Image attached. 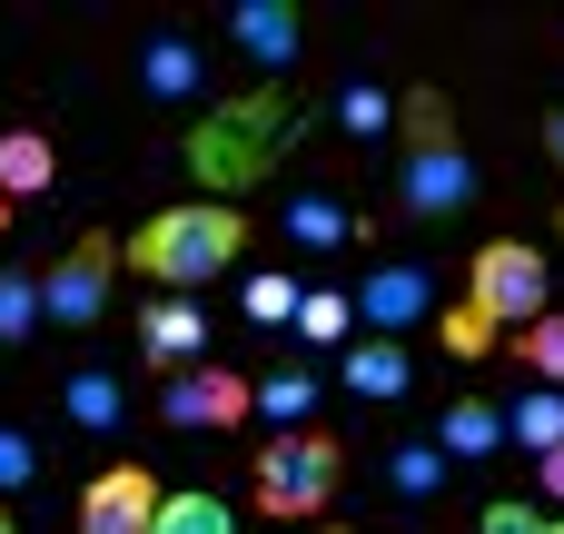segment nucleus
Masks as SVG:
<instances>
[{"instance_id":"9d476101","label":"nucleus","mask_w":564,"mask_h":534,"mask_svg":"<svg viewBox=\"0 0 564 534\" xmlns=\"http://www.w3.org/2000/svg\"><path fill=\"white\" fill-rule=\"evenodd\" d=\"M139 99H159V109L208 99V59H198V40H178V30L139 40Z\"/></svg>"},{"instance_id":"0eeeda50","label":"nucleus","mask_w":564,"mask_h":534,"mask_svg":"<svg viewBox=\"0 0 564 534\" xmlns=\"http://www.w3.org/2000/svg\"><path fill=\"white\" fill-rule=\"evenodd\" d=\"M159 416H169V426H248V416H258V386H248L238 367H208V357H198V367H178V377L159 386Z\"/></svg>"},{"instance_id":"b1692460","label":"nucleus","mask_w":564,"mask_h":534,"mask_svg":"<svg viewBox=\"0 0 564 534\" xmlns=\"http://www.w3.org/2000/svg\"><path fill=\"white\" fill-rule=\"evenodd\" d=\"M476 534H564V515L525 505V495H496V505H476Z\"/></svg>"},{"instance_id":"dca6fc26","label":"nucleus","mask_w":564,"mask_h":534,"mask_svg":"<svg viewBox=\"0 0 564 534\" xmlns=\"http://www.w3.org/2000/svg\"><path fill=\"white\" fill-rule=\"evenodd\" d=\"M258 416H268L278 436L317 426V377H307V367H268V377H258Z\"/></svg>"},{"instance_id":"f3484780","label":"nucleus","mask_w":564,"mask_h":534,"mask_svg":"<svg viewBox=\"0 0 564 534\" xmlns=\"http://www.w3.org/2000/svg\"><path fill=\"white\" fill-rule=\"evenodd\" d=\"M50 178H59V149H50L40 129H10V139H0V198H40Z\"/></svg>"},{"instance_id":"1a4fd4ad","label":"nucleus","mask_w":564,"mask_h":534,"mask_svg":"<svg viewBox=\"0 0 564 534\" xmlns=\"http://www.w3.org/2000/svg\"><path fill=\"white\" fill-rule=\"evenodd\" d=\"M357 317H367V337H406V327L436 317V277H426V268H377V277L357 287Z\"/></svg>"},{"instance_id":"7c9ffc66","label":"nucleus","mask_w":564,"mask_h":534,"mask_svg":"<svg viewBox=\"0 0 564 534\" xmlns=\"http://www.w3.org/2000/svg\"><path fill=\"white\" fill-rule=\"evenodd\" d=\"M545 159H555V178H564V109L545 119Z\"/></svg>"},{"instance_id":"4be33fe9","label":"nucleus","mask_w":564,"mask_h":534,"mask_svg":"<svg viewBox=\"0 0 564 534\" xmlns=\"http://www.w3.org/2000/svg\"><path fill=\"white\" fill-rule=\"evenodd\" d=\"M337 129H347V139H377V129H397V99H387L377 79H347V89H337Z\"/></svg>"},{"instance_id":"423d86ee","label":"nucleus","mask_w":564,"mask_h":534,"mask_svg":"<svg viewBox=\"0 0 564 534\" xmlns=\"http://www.w3.org/2000/svg\"><path fill=\"white\" fill-rule=\"evenodd\" d=\"M129 248L109 238V228H89V238H69V258L59 268H40V297H50V327H99V307H109V268H119Z\"/></svg>"},{"instance_id":"2eb2a0df","label":"nucleus","mask_w":564,"mask_h":534,"mask_svg":"<svg viewBox=\"0 0 564 534\" xmlns=\"http://www.w3.org/2000/svg\"><path fill=\"white\" fill-rule=\"evenodd\" d=\"M59 416H69L79 436H119V416H129V386H119L109 367H79V377L59 386Z\"/></svg>"},{"instance_id":"aec40b11","label":"nucleus","mask_w":564,"mask_h":534,"mask_svg":"<svg viewBox=\"0 0 564 534\" xmlns=\"http://www.w3.org/2000/svg\"><path fill=\"white\" fill-rule=\"evenodd\" d=\"M506 436H516L525 456H555V446H564V396H555V386H535L525 406H506Z\"/></svg>"},{"instance_id":"bb28decb","label":"nucleus","mask_w":564,"mask_h":534,"mask_svg":"<svg viewBox=\"0 0 564 534\" xmlns=\"http://www.w3.org/2000/svg\"><path fill=\"white\" fill-rule=\"evenodd\" d=\"M525 367H535V386H564V317L525 327Z\"/></svg>"},{"instance_id":"f8f14e48","label":"nucleus","mask_w":564,"mask_h":534,"mask_svg":"<svg viewBox=\"0 0 564 534\" xmlns=\"http://www.w3.org/2000/svg\"><path fill=\"white\" fill-rule=\"evenodd\" d=\"M198 347H208V327H198V307H188V297H159V307L139 317V357H149L159 377L198 367Z\"/></svg>"},{"instance_id":"cd10ccee","label":"nucleus","mask_w":564,"mask_h":534,"mask_svg":"<svg viewBox=\"0 0 564 534\" xmlns=\"http://www.w3.org/2000/svg\"><path fill=\"white\" fill-rule=\"evenodd\" d=\"M30 476H40V446H30L20 426H0V505H10V495H30Z\"/></svg>"},{"instance_id":"f257e3e1","label":"nucleus","mask_w":564,"mask_h":534,"mask_svg":"<svg viewBox=\"0 0 564 534\" xmlns=\"http://www.w3.org/2000/svg\"><path fill=\"white\" fill-rule=\"evenodd\" d=\"M297 119H307V109H297L278 79H258L248 99H218V109L188 129V168H198V188H208V198H238L248 178H268V159L297 139Z\"/></svg>"},{"instance_id":"7ed1b4c3","label":"nucleus","mask_w":564,"mask_h":534,"mask_svg":"<svg viewBox=\"0 0 564 534\" xmlns=\"http://www.w3.org/2000/svg\"><path fill=\"white\" fill-rule=\"evenodd\" d=\"M397 139H406V159H397V198H406L416 218H456V208H476V159L456 149V119H446L436 89H406V99H397Z\"/></svg>"},{"instance_id":"a878e982","label":"nucleus","mask_w":564,"mask_h":534,"mask_svg":"<svg viewBox=\"0 0 564 534\" xmlns=\"http://www.w3.org/2000/svg\"><path fill=\"white\" fill-rule=\"evenodd\" d=\"M297 307H307L297 277H248V317H258V327H297Z\"/></svg>"},{"instance_id":"473e14b6","label":"nucleus","mask_w":564,"mask_h":534,"mask_svg":"<svg viewBox=\"0 0 564 534\" xmlns=\"http://www.w3.org/2000/svg\"><path fill=\"white\" fill-rule=\"evenodd\" d=\"M297 534H347V525H297Z\"/></svg>"},{"instance_id":"c756f323","label":"nucleus","mask_w":564,"mask_h":534,"mask_svg":"<svg viewBox=\"0 0 564 534\" xmlns=\"http://www.w3.org/2000/svg\"><path fill=\"white\" fill-rule=\"evenodd\" d=\"M535 486H545V505L564 515V446H555V456H535Z\"/></svg>"},{"instance_id":"6e6552de","label":"nucleus","mask_w":564,"mask_h":534,"mask_svg":"<svg viewBox=\"0 0 564 534\" xmlns=\"http://www.w3.org/2000/svg\"><path fill=\"white\" fill-rule=\"evenodd\" d=\"M159 505H169V486L149 466H99L79 495V534H159Z\"/></svg>"},{"instance_id":"5701e85b","label":"nucleus","mask_w":564,"mask_h":534,"mask_svg":"<svg viewBox=\"0 0 564 534\" xmlns=\"http://www.w3.org/2000/svg\"><path fill=\"white\" fill-rule=\"evenodd\" d=\"M347 327H357V297H327V287H307V307H297V337L347 357Z\"/></svg>"},{"instance_id":"20e7f679","label":"nucleus","mask_w":564,"mask_h":534,"mask_svg":"<svg viewBox=\"0 0 564 534\" xmlns=\"http://www.w3.org/2000/svg\"><path fill=\"white\" fill-rule=\"evenodd\" d=\"M337 476H347V456H337V436H317V426H297V436H268L258 446V515H278V525H327V495H337Z\"/></svg>"},{"instance_id":"4468645a","label":"nucleus","mask_w":564,"mask_h":534,"mask_svg":"<svg viewBox=\"0 0 564 534\" xmlns=\"http://www.w3.org/2000/svg\"><path fill=\"white\" fill-rule=\"evenodd\" d=\"M436 446H446V466H476V456H496V446H516V436H506V406L456 396V406L436 416Z\"/></svg>"},{"instance_id":"39448f33","label":"nucleus","mask_w":564,"mask_h":534,"mask_svg":"<svg viewBox=\"0 0 564 534\" xmlns=\"http://www.w3.org/2000/svg\"><path fill=\"white\" fill-rule=\"evenodd\" d=\"M545 287H555V277H545V258H535L525 238H486V248H476V268H466V317H476L486 337H506V327L525 337L535 317H555V307H545Z\"/></svg>"},{"instance_id":"2f4dec72","label":"nucleus","mask_w":564,"mask_h":534,"mask_svg":"<svg viewBox=\"0 0 564 534\" xmlns=\"http://www.w3.org/2000/svg\"><path fill=\"white\" fill-rule=\"evenodd\" d=\"M0 534H20V515H10V505H0Z\"/></svg>"},{"instance_id":"f03ea898","label":"nucleus","mask_w":564,"mask_h":534,"mask_svg":"<svg viewBox=\"0 0 564 534\" xmlns=\"http://www.w3.org/2000/svg\"><path fill=\"white\" fill-rule=\"evenodd\" d=\"M238 248H248V218H238L228 198H178V208L139 218L129 268H139V277H159L169 297H188V287H208V277H218Z\"/></svg>"},{"instance_id":"ddd939ff","label":"nucleus","mask_w":564,"mask_h":534,"mask_svg":"<svg viewBox=\"0 0 564 534\" xmlns=\"http://www.w3.org/2000/svg\"><path fill=\"white\" fill-rule=\"evenodd\" d=\"M406 377H416V357H406L397 337H367V347H347V367H337V386H347V396H367V406H397V396H406Z\"/></svg>"},{"instance_id":"72a5a7b5","label":"nucleus","mask_w":564,"mask_h":534,"mask_svg":"<svg viewBox=\"0 0 564 534\" xmlns=\"http://www.w3.org/2000/svg\"><path fill=\"white\" fill-rule=\"evenodd\" d=\"M0 228H10V198H0Z\"/></svg>"},{"instance_id":"412c9836","label":"nucleus","mask_w":564,"mask_h":534,"mask_svg":"<svg viewBox=\"0 0 564 534\" xmlns=\"http://www.w3.org/2000/svg\"><path fill=\"white\" fill-rule=\"evenodd\" d=\"M288 238H297V248H347L357 218H347L337 198H288Z\"/></svg>"},{"instance_id":"c85d7f7f","label":"nucleus","mask_w":564,"mask_h":534,"mask_svg":"<svg viewBox=\"0 0 564 534\" xmlns=\"http://www.w3.org/2000/svg\"><path fill=\"white\" fill-rule=\"evenodd\" d=\"M446 347H456V357H486V347H496V337H486V327H476V317H466V307H446Z\"/></svg>"},{"instance_id":"393cba45","label":"nucleus","mask_w":564,"mask_h":534,"mask_svg":"<svg viewBox=\"0 0 564 534\" xmlns=\"http://www.w3.org/2000/svg\"><path fill=\"white\" fill-rule=\"evenodd\" d=\"M159 534H238V515H228L218 495H169V505H159Z\"/></svg>"},{"instance_id":"6ab92c4d","label":"nucleus","mask_w":564,"mask_h":534,"mask_svg":"<svg viewBox=\"0 0 564 534\" xmlns=\"http://www.w3.org/2000/svg\"><path fill=\"white\" fill-rule=\"evenodd\" d=\"M387 486H397L406 505H436V495H446V446H436V436L397 446V456H387Z\"/></svg>"},{"instance_id":"a211bd4d","label":"nucleus","mask_w":564,"mask_h":534,"mask_svg":"<svg viewBox=\"0 0 564 534\" xmlns=\"http://www.w3.org/2000/svg\"><path fill=\"white\" fill-rule=\"evenodd\" d=\"M50 327V297H40V268H0V347H30Z\"/></svg>"},{"instance_id":"9b49d317","label":"nucleus","mask_w":564,"mask_h":534,"mask_svg":"<svg viewBox=\"0 0 564 534\" xmlns=\"http://www.w3.org/2000/svg\"><path fill=\"white\" fill-rule=\"evenodd\" d=\"M228 40H238L258 69H288L297 40H307V20H297V0H238V10H228Z\"/></svg>"}]
</instances>
